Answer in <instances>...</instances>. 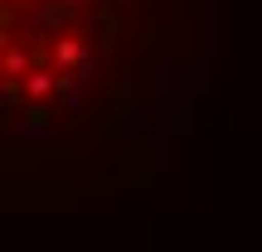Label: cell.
<instances>
[{
	"label": "cell",
	"mask_w": 262,
	"mask_h": 252,
	"mask_svg": "<svg viewBox=\"0 0 262 252\" xmlns=\"http://www.w3.org/2000/svg\"><path fill=\"white\" fill-rule=\"evenodd\" d=\"M78 54H83V49H78L73 39H63V44H58V54H54V58H58V63H78Z\"/></svg>",
	"instance_id": "2"
},
{
	"label": "cell",
	"mask_w": 262,
	"mask_h": 252,
	"mask_svg": "<svg viewBox=\"0 0 262 252\" xmlns=\"http://www.w3.org/2000/svg\"><path fill=\"white\" fill-rule=\"evenodd\" d=\"M29 93H34V97H44V93H54V73H29Z\"/></svg>",
	"instance_id": "1"
}]
</instances>
